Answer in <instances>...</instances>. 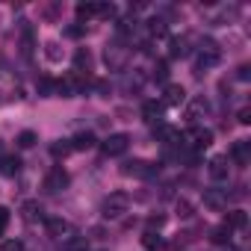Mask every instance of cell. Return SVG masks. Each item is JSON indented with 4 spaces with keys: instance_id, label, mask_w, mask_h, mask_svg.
<instances>
[{
    "instance_id": "1",
    "label": "cell",
    "mask_w": 251,
    "mask_h": 251,
    "mask_svg": "<svg viewBox=\"0 0 251 251\" xmlns=\"http://www.w3.org/2000/svg\"><path fill=\"white\" fill-rule=\"evenodd\" d=\"M130 207V195L127 192H109L103 201H100V216L103 219H121Z\"/></svg>"
},
{
    "instance_id": "29",
    "label": "cell",
    "mask_w": 251,
    "mask_h": 251,
    "mask_svg": "<svg viewBox=\"0 0 251 251\" xmlns=\"http://www.w3.org/2000/svg\"><path fill=\"white\" fill-rule=\"evenodd\" d=\"M154 80H160V83H166V80H169V65H166L163 59L154 65Z\"/></svg>"
},
{
    "instance_id": "10",
    "label": "cell",
    "mask_w": 251,
    "mask_h": 251,
    "mask_svg": "<svg viewBox=\"0 0 251 251\" xmlns=\"http://www.w3.org/2000/svg\"><path fill=\"white\" fill-rule=\"evenodd\" d=\"M230 163L239 166V169L251 163V142H248V139H236V142H233V148H230Z\"/></svg>"
},
{
    "instance_id": "32",
    "label": "cell",
    "mask_w": 251,
    "mask_h": 251,
    "mask_svg": "<svg viewBox=\"0 0 251 251\" xmlns=\"http://www.w3.org/2000/svg\"><path fill=\"white\" fill-rule=\"evenodd\" d=\"M0 251H24V242L21 239H6L3 245H0Z\"/></svg>"
},
{
    "instance_id": "14",
    "label": "cell",
    "mask_w": 251,
    "mask_h": 251,
    "mask_svg": "<svg viewBox=\"0 0 251 251\" xmlns=\"http://www.w3.org/2000/svg\"><path fill=\"white\" fill-rule=\"evenodd\" d=\"M207 112H210V103H207L204 98H195V100L189 103V109H186V118H189L192 124H198L201 115H207Z\"/></svg>"
},
{
    "instance_id": "7",
    "label": "cell",
    "mask_w": 251,
    "mask_h": 251,
    "mask_svg": "<svg viewBox=\"0 0 251 251\" xmlns=\"http://www.w3.org/2000/svg\"><path fill=\"white\" fill-rule=\"evenodd\" d=\"M127 145H130V136H127V133H109V136L100 142V148H103L106 157H121L124 151H127Z\"/></svg>"
},
{
    "instance_id": "3",
    "label": "cell",
    "mask_w": 251,
    "mask_h": 251,
    "mask_svg": "<svg viewBox=\"0 0 251 251\" xmlns=\"http://www.w3.org/2000/svg\"><path fill=\"white\" fill-rule=\"evenodd\" d=\"M45 227H48V236H50V239H59V242L77 239V230H74V225H71L68 219H48Z\"/></svg>"
},
{
    "instance_id": "12",
    "label": "cell",
    "mask_w": 251,
    "mask_h": 251,
    "mask_svg": "<svg viewBox=\"0 0 251 251\" xmlns=\"http://www.w3.org/2000/svg\"><path fill=\"white\" fill-rule=\"evenodd\" d=\"M207 172H210V177H213V180H227V175H230L227 157H213V160H210V166H207Z\"/></svg>"
},
{
    "instance_id": "36",
    "label": "cell",
    "mask_w": 251,
    "mask_h": 251,
    "mask_svg": "<svg viewBox=\"0 0 251 251\" xmlns=\"http://www.w3.org/2000/svg\"><path fill=\"white\" fill-rule=\"evenodd\" d=\"M236 118H239V124H251V109H248V106H242Z\"/></svg>"
},
{
    "instance_id": "6",
    "label": "cell",
    "mask_w": 251,
    "mask_h": 251,
    "mask_svg": "<svg viewBox=\"0 0 251 251\" xmlns=\"http://www.w3.org/2000/svg\"><path fill=\"white\" fill-rule=\"evenodd\" d=\"M68 183H71V177H68V172H65L62 166H53V169L45 175V189H48L50 195H56V192L68 189Z\"/></svg>"
},
{
    "instance_id": "16",
    "label": "cell",
    "mask_w": 251,
    "mask_h": 251,
    "mask_svg": "<svg viewBox=\"0 0 251 251\" xmlns=\"http://www.w3.org/2000/svg\"><path fill=\"white\" fill-rule=\"evenodd\" d=\"M21 172V160L18 157H0V175L3 177H15Z\"/></svg>"
},
{
    "instance_id": "27",
    "label": "cell",
    "mask_w": 251,
    "mask_h": 251,
    "mask_svg": "<svg viewBox=\"0 0 251 251\" xmlns=\"http://www.w3.org/2000/svg\"><path fill=\"white\" fill-rule=\"evenodd\" d=\"M39 92H42V98H53L56 95V83L50 77H42L39 80Z\"/></svg>"
},
{
    "instance_id": "30",
    "label": "cell",
    "mask_w": 251,
    "mask_h": 251,
    "mask_svg": "<svg viewBox=\"0 0 251 251\" xmlns=\"http://www.w3.org/2000/svg\"><path fill=\"white\" fill-rule=\"evenodd\" d=\"M9 219H12V213H9V207H0V236L6 233V227H9Z\"/></svg>"
},
{
    "instance_id": "40",
    "label": "cell",
    "mask_w": 251,
    "mask_h": 251,
    "mask_svg": "<svg viewBox=\"0 0 251 251\" xmlns=\"http://www.w3.org/2000/svg\"><path fill=\"white\" fill-rule=\"evenodd\" d=\"M236 77H239V80H248V77H251V74H248V65H242V68H239V74H236Z\"/></svg>"
},
{
    "instance_id": "37",
    "label": "cell",
    "mask_w": 251,
    "mask_h": 251,
    "mask_svg": "<svg viewBox=\"0 0 251 251\" xmlns=\"http://www.w3.org/2000/svg\"><path fill=\"white\" fill-rule=\"evenodd\" d=\"M177 213H180V216H192V207H189L186 201H177Z\"/></svg>"
},
{
    "instance_id": "9",
    "label": "cell",
    "mask_w": 251,
    "mask_h": 251,
    "mask_svg": "<svg viewBox=\"0 0 251 251\" xmlns=\"http://www.w3.org/2000/svg\"><path fill=\"white\" fill-rule=\"evenodd\" d=\"M183 139H189V145H192L195 151H204V148L213 145V130H207V127H192Z\"/></svg>"
},
{
    "instance_id": "35",
    "label": "cell",
    "mask_w": 251,
    "mask_h": 251,
    "mask_svg": "<svg viewBox=\"0 0 251 251\" xmlns=\"http://www.w3.org/2000/svg\"><path fill=\"white\" fill-rule=\"evenodd\" d=\"M68 251H89V245H86V239H71Z\"/></svg>"
},
{
    "instance_id": "38",
    "label": "cell",
    "mask_w": 251,
    "mask_h": 251,
    "mask_svg": "<svg viewBox=\"0 0 251 251\" xmlns=\"http://www.w3.org/2000/svg\"><path fill=\"white\" fill-rule=\"evenodd\" d=\"M163 222H166L163 216H151V219H148V227H151V230H154V227H163Z\"/></svg>"
},
{
    "instance_id": "5",
    "label": "cell",
    "mask_w": 251,
    "mask_h": 251,
    "mask_svg": "<svg viewBox=\"0 0 251 251\" xmlns=\"http://www.w3.org/2000/svg\"><path fill=\"white\" fill-rule=\"evenodd\" d=\"M83 89H86V83H83L80 74H68V77L56 80V95L59 98H77V95H83Z\"/></svg>"
},
{
    "instance_id": "24",
    "label": "cell",
    "mask_w": 251,
    "mask_h": 251,
    "mask_svg": "<svg viewBox=\"0 0 251 251\" xmlns=\"http://www.w3.org/2000/svg\"><path fill=\"white\" fill-rule=\"evenodd\" d=\"M98 15V3H77V18L80 21H89Z\"/></svg>"
},
{
    "instance_id": "28",
    "label": "cell",
    "mask_w": 251,
    "mask_h": 251,
    "mask_svg": "<svg viewBox=\"0 0 251 251\" xmlns=\"http://www.w3.org/2000/svg\"><path fill=\"white\" fill-rule=\"evenodd\" d=\"M45 53H48V59H50V62H59V59H62V50H59V45H56V42H48V45H45Z\"/></svg>"
},
{
    "instance_id": "41",
    "label": "cell",
    "mask_w": 251,
    "mask_h": 251,
    "mask_svg": "<svg viewBox=\"0 0 251 251\" xmlns=\"http://www.w3.org/2000/svg\"><path fill=\"white\" fill-rule=\"evenodd\" d=\"M227 251H239V248H233V245H227Z\"/></svg>"
},
{
    "instance_id": "8",
    "label": "cell",
    "mask_w": 251,
    "mask_h": 251,
    "mask_svg": "<svg viewBox=\"0 0 251 251\" xmlns=\"http://www.w3.org/2000/svg\"><path fill=\"white\" fill-rule=\"evenodd\" d=\"M121 175L127 177H154L157 175V166L154 163H145V160H130L121 166Z\"/></svg>"
},
{
    "instance_id": "31",
    "label": "cell",
    "mask_w": 251,
    "mask_h": 251,
    "mask_svg": "<svg viewBox=\"0 0 251 251\" xmlns=\"http://www.w3.org/2000/svg\"><path fill=\"white\" fill-rule=\"evenodd\" d=\"M86 33V24H71V27H65V36L68 39H80Z\"/></svg>"
},
{
    "instance_id": "17",
    "label": "cell",
    "mask_w": 251,
    "mask_h": 251,
    "mask_svg": "<svg viewBox=\"0 0 251 251\" xmlns=\"http://www.w3.org/2000/svg\"><path fill=\"white\" fill-rule=\"evenodd\" d=\"M186 100V92H183V86H177V83H169L166 86V103L169 106H177V103H183Z\"/></svg>"
},
{
    "instance_id": "23",
    "label": "cell",
    "mask_w": 251,
    "mask_h": 251,
    "mask_svg": "<svg viewBox=\"0 0 251 251\" xmlns=\"http://www.w3.org/2000/svg\"><path fill=\"white\" fill-rule=\"evenodd\" d=\"M24 219H27V222H36V219H45V210H42V207H39L36 201H27V204H24Z\"/></svg>"
},
{
    "instance_id": "2",
    "label": "cell",
    "mask_w": 251,
    "mask_h": 251,
    "mask_svg": "<svg viewBox=\"0 0 251 251\" xmlns=\"http://www.w3.org/2000/svg\"><path fill=\"white\" fill-rule=\"evenodd\" d=\"M127 59H130V50L124 45H106L103 62H106L109 71H124V68H127Z\"/></svg>"
},
{
    "instance_id": "20",
    "label": "cell",
    "mask_w": 251,
    "mask_h": 251,
    "mask_svg": "<svg viewBox=\"0 0 251 251\" xmlns=\"http://www.w3.org/2000/svg\"><path fill=\"white\" fill-rule=\"evenodd\" d=\"M92 68V53L86 50V48H80L77 53H74V71L80 74V71H89Z\"/></svg>"
},
{
    "instance_id": "13",
    "label": "cell",
    "mask_w": 251,
    "mask_h": 251,
    "mask_svg": "<svg viewBox=\"0 0 251 251\" xmlns=\"http://www.w3.org/2000/svg\"><path fill=\"white\" fill-rule=\"evenodd\" d=\"M142 115H145V121H148V124L160 127V124H163V103H157V100H148V103L142 106Z\"/></svg>"
},
{
    "instance_id": "25",
    "label": "cell",
    "mask_w": 251,
    "mask_h": 251,
    "mask_svg": "<svg viewBox=\"0 0 251 251\" xmlns=\"http://www.w3.org/2000/svg\"><path fill=\"white\" fill-rule=\"evenodd\" d=\"M15 142H18V148H33V145H36V142H39V136H36V133H33V130H21V133H18V139H15Z\"/></svg>"
},
{
    "instance_id": "39",
    "label": "cell",
    "mask_w": 251,
    "mask_h": 251,
    "mask_svg": "<svg viewBox=\"0 0 251 251\" xmlns=\"http://www.w3.org/2000/svg\"><path fill=\"white\" fill-rule=\"evenodd\" d=\"M95 89H98V92L106 98V92H109V83H106V80H98V83H95Z\"/></svg>"
},
{
    "instance_id": "4",
    "label": "cell",
    "mask_w": 251,
    "mask_h": 251,
    "mask_svg": "<svg viewBox=\"0 0 251 251\" xmlns=\"http://www.w3.org/2000/svg\"><path fill=\"white\" fill-rule=\"evenodd\" d=\"M219 59H222L219 45H216L213 39H204V42H201V48H198V71H207V68L219 65Z\"/></svg>"
},
{
    "instance_id": "15",
    "label": "cell",
    "mask_w": 251,
    "mask_h": 251,
    "mask_svg": "<svg viewBox=\"0 0 251 251\" xmlns=\"http://www.w3.org/2000/svg\"><path fill=\"white\" fill-rule=\"evenodd\" d=\"M95 142H98L95 133H92V130H83V133H77V136L71 139V148H74V151H89V148H95Z\"/></svg>"
},
{
    "instance_id": "19",
    "label": "cell",
    "mask_w": 251,
    "mask_h": 251,
    "mask_svg": "<svg viewBox=\"0 0 251 251\" xmlns=\"http://www.w3.org/2000/svg\"><path fill=\"white\" fill-rule=\"evenodd\" d=\"M225 225H227L230 230H242V227L248 225V216H245L242 210H230V213H227V219H225Z\"/></svg>"
},
{
    "instance_id": "26",
    "label": "cell",
    "mask_w": 251,
    "mask_h": 251,
    "mask_svg": "<svg viewBox=\"0 0 251 251\" xmlns=\"http://www.w3.org/2000/svg\"><path fill=\"white\" fill-rule=\"evenodd\" d=\"M142 245H145V248H151V251H154V248H163V245H166V242H163V236H160V233H154V230H148V233H145V236H142Z\"/></svg>"
},
{
    "instance_id": "33",
    "label": "cell",
    "mask_w": 251,
    "mask_h": 251,
    "mask_svg": "<svg viewBox=\"0 0 251 251\" xmlns=\"http://www.w3.org/2000/svg\"><path fill=\"white\" fill-rule=\"evenodd\" d=\"M148 30H151V36H163V33H166V21H163V18H154Z\"/></svg>"
},
{
    "instance_id": "34",
    "label": "cell",
    "mask_w": 251,
    "mask_h": 251,
    "mask_svg": "<svg viewBox=\"0 0 251 251\" xmlns=\"http://www.w3.org/2000/svg\"><path fill=\"white\" fill-rule=\"evenodd\" d=\"M98 15L100 18H112L115 15V6L112 3H98Z\"/></svg>"
},
{
    "instance_id": "22",
    "label": "cell",
    "mask_w": 251,
    "mask_h": 251,
    "mask_svg": "<svg viewBox=\"0 0 251 251\" xmlns=\"http://www.w3.org/2000/svg\"><path fill=\"white\" fill-rule=\"evenodd\" d=\"M71 151H74V148H71V139H59V142L50 145V154H53L56 160H59V157H68Z\"/></svg>"
},
{
    "instance_id": "21",
    "label": "cell",
    "mask_w": 251,
    "mask_h": 251,
    "mask_svg": "<svg viewBox=\"0 0 251 251\" xmlns=\"http://www.w3.org/2000/svg\"><path fill=\"white\" fill-rule=\"evenodd\" d=\"M210 239H213L216 245H227V242H230V227H227V225L213 227V230H210Z\"/></svg>"
},
{
    "instance_id": "11",
    "label": "cell",
    "mask_w": 251,
    "mask_h": 251,
    "mask_svg": "<svg viewBox=\"0 0 251 251\" xmlns=\"http://www.w3.org/2000/svg\"><path fill=\"white\" fill-rule=\"evenodd\" d=\"M204 204L210 210H227V189H204Z\"/></svg>"
},
{
    "instance_id": "18",
    "label": "cell",
    "mask_w": 251,
    "mask_h": 251,
    "mask_svg": "<svg viewBox=\"0 0 251 251\" xmlns=\"http://www.w3.org/2000/svg\"><path fill=\"white\" fill-rule=\"evenodd\" d=\"M169 48H172V50H169L172 56H180V59H183V56L189 53V39H186V36H175V39L169 42Z\"/></svg>"
}]
</instances>
